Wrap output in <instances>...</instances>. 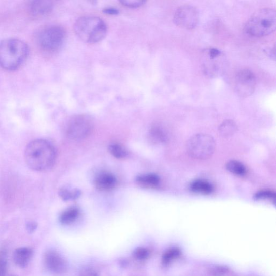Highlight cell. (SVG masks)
I'll list each match as a JSON object with an SVG mask.
<instances>
[{"label":"cell","instance_id":"obj_14","mask_svg":"<svg viewBox=\"0 0 276 276\" xmlns=\"http://www.w3.org/2000/svg\"><path fill=\"white\" fill-rule=\"evenodd\" d=\"M53 5L49 1L32 2L29 5L30 12L33 16H44L52 11Z\"/></svg>","mask_w":276,"mask_h":276},{"label":"cell","instance_id":"obj_9","mask_svg":"<svg viewBox=\"0 0 276 276\" xmlns=\"http://www.w3.org/2000/svg\"><path fill=\"white\" fill-rule=\"evenodd\" d=\"M199 15L196 8L190 5H183L178 8L174 15V22L182 29H194L199 22Z\"/></svg>","mask_w":276,"mask_h":276},{"label":"cell","instance_id":"obj_12","mask_svg":"<svg viewBox=\"0 0 276 276\" xmlns=\"http://www.w3.org/2000/svg\"><path fill=\"white\" fill-rule=\"evenodd\" d=\"M33 253V250L29 247L17 248L13 253L14 263L21 268L27 267L31 260Z\"/></svg>","mask_w":276,"mask_h":276},{"label":"cell","instance_id":"obj_17","mask_svg":"<svg viewBox=\"0 0 276 276\" xmlns=\"http://www.w3.org/2000/svg\"><path fill=\"white\" fill-rule=\"evenodd\" d=\"M80 216V211L76 207L67 209L61 215L60 222L64 225H69L76 221Z\"/></svg>","mask_w":276,"mask_h":276},{"label":"cell","instance_id":"obj_27","mask_svg":"<svg viewBox=\"0 0 276 276\" xmlns=\"http://www.w3.org/2000/svg\"><path fill=\"white\" fill-rule=\"evenodd\" d=\"M120 3L125 7L129 8H138L143 5L145 2L138 0H122Z\"/></svg>","mask_w":276,"mask_h":276},{"label":"cell","instance_id":"obj_10","mask_svg":"<svg viewBox=\"0 0 276 276\" xmlns=\"http://www.w3.org/2000/svg\"><path fill=\"white\" fill-rule=\"evenodd\" d=\"M46 269L55 274H63L68 270L69 265L65 259L57 251L49 250L44 256Z\"/></svg>","mask_w":276,"mask_h":276},{"label":"cell","instance_id":"obj_24","mask_svg":"<svg viewBox=\"0 0 276 276\" xmlns=\"http://www.w3.org/2000/svg\"><path fill=\"white\" fill-rule=\"evenodd\" d=\"M8 270V253L5 248L0 249V276H6Z\"/></svg>","mask_w":276,"mask_h":276},{"label":"cell","instance_id":"obj_16","mask_svg":"<svg viewBox=\"0 0 276 276\" xmlns=\"http://www.w3.org/2000/svg\"><path fill=\"white\" fill-rule=\"evenodd\" d=\"M190 189L194 193L208 195L212 193L214 188L211 183L206 180H197L190 184Z\"/></svg>","mask_w":276,"mask_h":276},{"label":"cell","instance_id":"obj_15","mask_svg":"<svg viewBox=\"0 0 276 276\" xmlns=\"http://www.w3.org/2000/svg\"><path fill=\"white\" fill-rule=\"evenodd\" d=\"M149 140L154 144H161L165 143L167 139L166 133L160 125H155L149 132Z\"/></svg>","mask_w":276,"mask_h":276},{"label":"cell","instance_id":"obj_30","mask_svg":"<svg viewBox=\"0 0 276 276\" xmlns=\"http://www.w3.org/2000/svg\"><path fill=\"white\" fill-rule=\"evenodd\" d=\"M12 276H14V275H12Z\"/></svg>","mask_w":276,"mask_h":276},{"label":"cell","instance_id":"obj_4","mask_svg":"<svg viewBox=\"0 0 276 276\" xmlns=\"http://www.w3.org/2000/svg\"><path fill=\"white\" fill-rule=\"evenodd\" d=\"M276 27L275 11L272 8L259 10L250 17L245 26L248 35L261 37L269 35Z\"/></svg>","mask_w":276,"mask_h":276},{"label":"cell","instance_id":"obj_23","mask_svg":"<svg viewBox=\"0 0 276 276\" xmlns=\"http://www.w3.org/2000/svg\"><path fill=\"white\" fill-rule=\"evenodd\" d=\"M254 198L258 201H269L275 205V194L272 191L261 190L258 191L254 196Z\"/></svg>","mask_w":276,"mask_h":276},{"label":"cell","instance_id":"obj_22","mask_svg":"<svg viewBox=\"0 0 276 276\" xmlns=\"http://www.w3.org/2000/svg\"><path fill=\"white\" fill-rule=\"evenodd\" d=\"M59 195L64 201L76 200L81 195V192L77 189H62L59 192Z\"/></svg>","mask_w":276,"mask_h":276},{"label":"cell","instance_id":"obj_29","mask_svg":"<svg viewBox=\"0 0 276 276\" xmlns=\"http://www.w3.org/2000/svg\"><path fill=\"white\" fill-rule=\"evenodd\" d=\"M104 13L108 15H118L120 11L114 8H106L103 10Z\"/></svg>","mask_w":276,"mask_h":276},{"label":"cell","instance_id":"obj_1","mask_svg":"<svg viewBox=\"0 0 276 276\" xmlns=\"http://www.w3.org/2000/svg\"><path fill=\"white\" fill-rule=\"evenodd\" d=\"M56 158L54 147L45 139L32 141L25 149V161L33 171L40 172L49 170L54 165Z\"/></svg>","mask_w":276,"mask_h":276},{"label":"cell","instance_id":"obj_11","mask_svg":"<svg viewBox=\"0 0 276 276\" xmlns=\"http://www.w3.org/2000/svg\"><path fill=\"white\" fill-rule=\"evenodd\" d=\"M96 187L100 191H109L113 190L117 185V180L114 175L108 172L98 174L95 180Z\"/></svg>","mask_w":276,"mask_h":276},{"label":"cell","instance_id":"obj_6","mask_svg":"<svg viewBox=\"0 0 276 276\" xmlns=\"http://www.w3.org/2000/svg\"><path fill=\"white\" fill-rule=\"evenodd\" d=\"M66 32L60 26H50L42 30L38 35V43L41 48L47 52L59 50L65 43Z\"/></svg>","mask_w":276,"mask_h":276},{"label":"cell","instance_id":"obj_18","mask_svg":"<svg viewBox=\"0 0 276 276\" xmlns=\"http://www.w3.org/2000/svg\"><path fill=\"white\" fill-rule=\"evenodd\" d=\"M238 127L236 123L232 120H225L221 125L219 129L220 135L224 137H231L236 133Z\"/></svg>","mask_w":276,"mask_h":276},{"label":"cell","instance_id":"obj_2","mask_svg":"<svg viewBox=\"0 0 276 276\" xmlns=\"http://www.w3.org/2000/svg\"><path fill=\"white\" fill-rule=\"evenodd\" d=\"M29 49L23 41L16 38L4 40L0 43V65L6 70H14L27 59Z\"/></svg>","mask_w":276,"mask_h":276},{"label":"cell","instance_id":"obj_21","mask_svg":"<svg viewBox=\"0 0 276 276\" xmlns=\"http://www.w3.org/2000/svg\"><path fill=\"white\" fill-rule=\"evenodd\" d=\"M181 255L180 250L177 248H172L167 250L162 257V263L164 265L171 264L176 260Z\"/></svg>","mask_w":276,"mask_h":276},{"label":"cell","instance_id":"obj_26","mask_svg":"<svg viewBox=\"0 0 276 276\" xmlns=\"http://www.w3.org/2000/svg\"><path fill=\"white\" fill-rule=\"evenodd\" d=\"M78 276H100V275L99 272L94 267L86 266L80 269Z\"/></svg>","mask_w":276,"mask_h":276},{"label":"cell","instance_id":"obj_28","mask_svg":"<svg viewBox=\"0 0 276 276\" xmlns=\"http://www.w3.org/2000/svg\"><path fill=\"white\" fill-rule=\"evenodd\" d=\"M37 228V224L35 222H29L26 224V229L29 233L34 232Z\"/></svg>","mask_w":276,"mask_h":276},{"label":"cell","instance_id":"obj_8","mask_svg":"<svg viewBox=\"0 0 276 276\" xmlns=\"http://www.w3.org/2000/svg\"><path fill=\"white\" fill-rule=\"evenodd\" d=\"M234 88L239 96L247 98L253 94L256 86V78L253 72L249 69L241 70L235 78Z\"/></svg>","mask_w":276,"mask_h":276},{"label":"cell","instance_id":"obj_20","mask_svg":"<svg viewBox=\"0 0 276 276\" xmlns=\"http://www.w3.org/2000/svg\"><path fill=\"white\" fill-rule=\"evenodd\" d=\"M110 154L118 160H124L129 155V152L126 148L119 143H113L108 147Z\"/></svg>","mask_w":276,"mask_h":276},{"label":"cell","instance_id":"obj_7","mask_svg":"<svg viewBox=\"0 0 276 276\" xmlns=\"http://www.w3.org/2000/svg\"><path fill=\"white\" fill-rule=\"evenodd\" d=\"M93 127V121L90 116L86 114L76 115L72 117L67 124V135L71 139H83L90 135Z\"/></svg>","mask_w":276,"mask_h":276},{"label":"cell","instance_id":"obj_13","mask_svg":"<svg viewBox=\"0 0 276 276\" xmlns=\"http://www.w3.org/2000/svg\"><path fill=\"white\" fill-rule=\"evenodd\" d=\"M136 182L138 185L141 187L154 189L160 186L161 178L155 174H141L137 177Z\"/></svg>","mask_w":276,"mask_h":276},{"label":"cell","instance_id":"obj_25","mask_svg":"<svg viewBox=\"0 0 276 276\" xmlns=\"http://www.w3.org/2000/svg\"><path fill=\"white\" fill-rule=\"evenodd\" d=\"M150 252L148 249L144 247L137 248L133 252V256L137 260L144 261L148 258Z\"/></svg>","mask_w":276,"mask_h":276},{"label":"cell","instance_id":"obj_5","mask_svg":"<svg viewBox=\"0 0 276 276\" xmlns=\"http://www.w3.org/2000/svg\"><path fill=\"white\" fill-rule=\"evenodd\" d=\"M216 143L214 139L208 134H197L187 142V149L189 155L196 160H206L214 154Z\"/></svg>","mask_w":276,"mask_h":276},{"label":"cell","instance_id":"obj_19","mask_svg":"<svg viewBox=\"0 0 276 276\" xmlns=\"http://www.w3.org/2000/svg\"><path fill=\"white\" fill-rule=\"evenodd\" d=\"M226 168L229 172L238 175V176H244L247 173V169L245 166L236 161L229 162L227 164Z\"/></svg>","mask_w":276,"mask_h":276},{"label":"cell","instance_id":"obj_3","mask_svg":"<svg viewBox=\"0 0 276 276\" xmlns=\"http://www.w3.org/2000/svg\"><path fill=\"white\" fill-rule=\"evenodd\" d=\"M74 31L83 42L95 44L103 40L107 28L104 21L94 16H85L79 18L74 25Z\"/></svg>","mask_w":276,"mask_h":276}]
</instances>
